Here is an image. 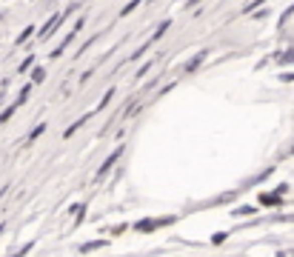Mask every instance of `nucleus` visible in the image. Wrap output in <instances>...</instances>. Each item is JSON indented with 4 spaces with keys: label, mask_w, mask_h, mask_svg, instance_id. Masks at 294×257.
Returning <instances> with one entry per match:
<instances>
[{
    "label": "nucleus",
    "mask_w": 294,
    "mask_h": 257,
    "mask_svg": "<svg viewBox=\"0 0 294 257\" xmlns=\"http://www.w3.org/2000/svg\"><path fill=\"white\" fill-rule=\"evenodd\" d=\"M120 151H123V149H117L115 154H109V160H106V163H103V166L97 168V178H94V180H103V178H106V175H109V168L115 166V163H117V157H120Z\"/></svg>",
    "instance_id": "nucleus-1"
},
{
    "label": "nucleus",
    "mask_w": 294,
    "mask_h": 257,
    "mask_svg": "<svg viewBox=\"0 0 294 257\" xmlns=\"http://www.w3.org/2000/svg\"><path fill=\"white\" fill-rule=\"evenodd\" d=\"M15 109H18V106H12V109H6V112H3V115H0V123H3V120H9V117H12V112H15Z\"/></svg>",
    "instance_id": "nucleus-8"
},
{
    "label": "nucleus",
    "mask_w": 294,
    "mask_h": 257,
    "mask_svg": "<svg viewBox=\"0 0 294 257\" xmlns=\"http://www.w3.org/2000/svg\"><path fill=\"white\" fill-rule=\"evenodd\" d=\"M260 203H266V206H277V197H268V195H263V197H260Z\"/></svg>",
    "instance_id": "nucleus-6"
},
{
    "label": "nucleus",
    "mask_w": 294,
    "mask_h": 257,
    "mask_svg": "<svg viewBox=\"0 0 294 257\" xmlns=\"http://www.w3.org/2000/svg\"><path fill=\"white\" fill-rule=\"evenodd\" d=\"M43 132H46V126H43V123H40V126H37V129H35V132L29 134V140H35L37 134H43Z\"/></svg>",
    "instance_id": "nucleus-7"
},
{
    "label": "nucleus",
    "mask_w": 294,
    "mask_h": 257,
    "mask_svg": "<svg viewBox=\"0 0 294 257\" xmlns=\"http://www.w3.org/2000/svg\"><path fill=\"white\" fill-rule=\"evenodd\" d=\"M203 57H206L203 52H200V54H194V57H191V63H188V66H186V71H194L197 66H200V63H203Z\"/></svg>",
    "instance_id": "nucleus-4"
},
{
    "label": "nucleus",
    "mask_w": 294,
    "mask_h": 257,
    "mask_svg": "<svg viewBox=\"0 0 294 257\" xmlns=\"http://www.w3.org/2000/svg\"><path fill=\"white\" fill-rule=\"evenodd\" d=\"M60 15H54V18L52 20H49V23H46V26L43 29H40V37H49V35H52V32H54V29H57V26H60Z\"/></svg>",
    "instance_id": "nucleus-2"
},
{
    "label": "nucleus",
    "mask_w": 294,
    "mask_h": 257,
    "mask_svg": "<svg viewBox=\"0 0 294 257\" xmlns=\"http://www.w3.org/2000/svg\"><path fill=\"white\" fill-rule=\"evenodd\" d=\"M283 80H294V74H283Z\"/></svg>",
    "instance_id": "nucleus-10"
},
{
    "label": "nucleus",
    "mask_w": 294,
    "mask_h": 257,
    "mask_svg": "<svg viewBox=\"0 0 294 257\" xmlns=\"http://www.w3.org/2000/svg\"><path fill=\"white\" fill-rule=\"evenodd\" d=\"M83 251H94V248H103V243H100V240H94V243H83Z\"/></svg>",
    "instance_id": "nucleus-5"
},
{
    "label": "nucleus",
    "mask_w": 294,
    "mask_h": 257,
    "mask_svg": "<svg viewBox=\"0 0 294 257\" xmlns=\"http://www.w3.org/2000/svg\"><path fill=\"white\" fill-rule=\"evenodd\" d=\"M163 223H171V217H163V220H143L137 229L140 231H152V229H157V226H163Z\"/></svg>",
    "instance_id": "nucleus-3"
},
{
    "label": "nucleus",
    "mask_w": 294,
    "mask_h": 257,
    "mask_svg": "<svg viewBox=\"0 0 294 257\" xmlns=\"http://www.w3.org/2000/svg\"><path fill=\"white\" fill-rule=\"evenodd\" d=\"M43 77H46V71H43V69H35V80H37V83H40Z\"/></svg>",
    "instance_id": "nucleus-9"
}]
</instances>
